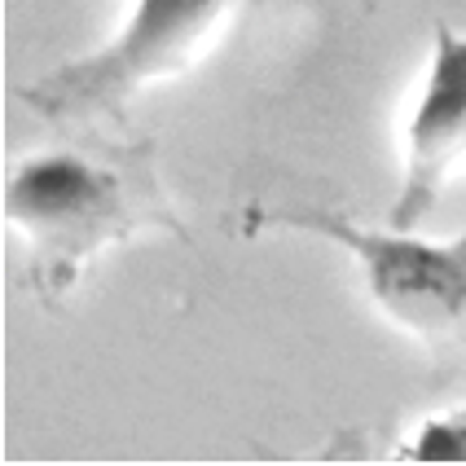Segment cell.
I'll return each instance as SVG.
<instances>
[{"label": "cell", "mask_w": 466, "mask_h": 466, "mask_svg": "<svg viewBox=\"0 0 466 466\" xmlns=\"http://www.w3.org/2000/svg\"><path fill=\"white\" fill-rule=\"evenodd\" d=\"M400 453L414 462H466V410L422 418L414 436L400 444Z\"/></svg>", "instance_id": "cell-5"}, {"label": "cell", "mask_w": 466, "mask_h": 466, "mask_svg": "<svg viewBox=\"0 0 466 466\" xmlns=\"http://www.w3.org/2000/svg\"><path fill=\"white\" fill-rule=\"evenodd\" d=\"M379 5H383V0H365V9H370V14H374V9H379Z\"/></svg>", "instance_id": "cell-6"}, {"label": "cell", "mask_w": 466, "mask_h": 466, "mask_svg": "<svg viewBox=\"0 0 466 466\" xmlns=\"http://www.w3.org/2000/svg\"><path fill=\"white\" fill-rule=\"evenodd\" d=\"M5 225L26 242V286L40 304H62L88 264L137 233L185 238L150 141L102 150H40L5 177Z\"/></svg>", "instance_id": "cell-1"}, {"label": "cell", "mask_w": 466, "mask_h": 466, "mask_svg": "<svg viewBox=\"0 0 466 466\" xmlns=\"http://www.w3.org/2000/svg\"><path fill=\"white\" fill-rule=\"evenodd\" d=\"M247 0H132L124 26L84 57L23 88V102L49 124L124 119L141 93L185 76L216 45Z\"/></svg>", "instance_id": "cell-3"}, {"label": "cell", "mask_w": 466, "mask_h": 466, "mask_svg": "<svg viewBox=\"0 0 466 466\" xmlns=\"http://www.w3.org/2000/svg\"><path fill=\"white\" fill-rule=\"evenodd\" d=\"M466 163V31L436 18L431 53L418 84L414 110L405 119V155H400V189L388 211L396 229H422L436 211L449 177Z\"/></svg>", "instance_id": "cell-4"}, {"label": "cell", "mask_w": 466, "mask_h": 466, "mask_svg": "<svg viewBox=\"0 0 466 466\" xmlns=\"http://www.w3.org/2000/svg\"><path fill=\"white\" fill-rule=\"evenodd\" d=\"M242 229H286L335 242L357 259L374 309L400 335L466 352V225L453 238H422L396 225L365 229L330 208H251Z\"/></svg>", "instance_id": "cell-2"}]
</instances>
